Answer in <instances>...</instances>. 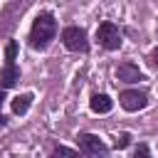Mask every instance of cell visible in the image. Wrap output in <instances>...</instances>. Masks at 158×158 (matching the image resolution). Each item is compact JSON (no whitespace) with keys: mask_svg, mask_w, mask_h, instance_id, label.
Segmentation results:
<instances>
[{"mask_svg":"<svg viewBox=\"0 0 158 158\" xmlns=\"http://www.w3.org/2000/svg\"><path fill=\"white\" fill-rule=\"evenodd\" d=\"M5 123H7V121H5V116H2V114H0V128H2V126H5Z\"/></svg>","mask_w":158,"mask_h":158,"instance_id":"obj_15","label":"cell"},{"mask_svg":"<svg viewBox=\"0 0 158 158\" xmlns=\"http://www.w3.org/2000/svg\"><path fill=\"white\" fill-rule=\"evenodd\" d=\"M96 42L104 47V49H109V52H114V49H118L121 47V30H118V25L116 22H111V20H104L99 27H96Z\"/></svg>","mask_w":158,"mask_h":158,"instance_id":"obj_2","label":"cell"},{"mask_svg":"<svg viewBox=\"0 0 158 158\" xmlns=\"http://www.w3.org/2000/svg\"><path fill=\"white\" fill-rule=\"evenodd\" d=\"M118 104H121L123 111L133 114V111H141V109L148 106V94L143 89H126V91L118 94Z\"/></svg>","mask_w":158,"mask_h":158,"instance_id":"obj_5","label":"cell"},{"mask_svg":"<svg viewBox=\"0 0 158 158\" xmlns=\"http://www.w3.org/2000/svg\"><path fill=\"white\" fill-rule=\"evenodd\" d=\"M57 156H69V158H74V156H79V151L67 148V146H54V148H52V158H57Z\"/></svg>","mask_w":158,"mask_h":158,"instance_id":"obj_10","label":"cell"},{"mask_svg":"<svg viewBox=\"0 0 158 158\" xmlns=\"http://www.w3.org/2000/svg\"><path fill=\"white\" fill-rule=\"evenodd\" d=\"M77 146H79V153H84V156H109V151H111L99 136L86 133V131H81L77 136Z\"/></svg>","mask_w":158,"mask_h":158,"instance_id":"obj_4","label":"cell"},{"mask_svg":"<svg viewBox=\"0 0 158 158\" xmlns=\"http://www.w3.org/2000/svg\"><path fill=\"white\" fill-rule=\"evenodd\" d=\"M128 143H131V133H126V131H123V133H118V138H116V143H114V146H116L118 151H123V148H128Z\"/></svg>","mask_w":158,"mask_h":158,"instance_id":"obj_11","label":"cell"},{"mask_svg":"<svg viewBox=\"0 0 158 158\" xmlns=\"http://www.w3.org/2000/svg\"><path fill=\"white\" fill-rule=\"evenodd\" d=\"M5 104V89H0V106Z\"/></svg>","mask_w":158,"mask_h":158,"instance_id":"obj_14","label":"cell"},{"mask_svg":"<svg viewBox=\"0 0 158 158\" xmlns=\"http://www.w3.org/2000/svg\"><path fill=\"white\" fill-rule=\"evenodd\" d=\"M32 94L27 91V94H20V96H15L12 99V114L15 116H22V114H27L30 111V106H32Z\"/></svg>","mask_w":158,"mask_h":158,"instance_id":"obj_9","label":"cell"},{"mask_svg":"<svg viewBox=\"0 0 158 158\" xmlns=\"http://www.w3.org/2000/svg\"><path fill=\"white\" fill-rule=\"evenodd\" d=\"M62 44L69 49V52H89V37H86V30L79 27V25H69L62 30Z\"/></svg>","mask_w":158,"mask_h":158,"instance_id":"obj_3","label":"cell"},{"mask_svg":"<svg viewBox=\"0 0 158 158\" xmlns=\"http://www.w3.org/2000/svg\"><path fill=\"white\" fill-rule=\"evenodd\" d=\"M89 106H91V111H94V114H109V111L114 109V101H111V96H109V94H91Z\"/></svg>","mask_w":158,"mask_h":158,"instance_id":"obj_8","label":"cell"},{"mask_svg":"<svg viewBox=\"0 0 158 158\" xmlns=\"http://www.w3.org/2000/svg\"><path fill=\"white\" fill-rule=\"evenodd\" d=\"M148 67H151V69H158V47L151 49V54H148Z\"/></svg>","mask_w":158,"mask_h":158,"instance_id":"obj_13","label":"cell"},{"mask_svg":"<svg viewBox=\"0 0 158 158\" xmlns=\"http://www.w3.org/2000/svg\"><path fill=\"white\" fill-rule=\"evenodd\" d=\"M57 32H59V25H57L54 15H52V12H40V15L35 17L32 27H30L27 44H30L35 52H44V49L54 42Z\"/></svg>","mask_w":158,"mask_h":158,"instance_id":"obj_1","label":"cell"},{"mask_svg":"<svg viewBox=\"0 0 158 158\" xmlns=\"http://www.w3.org/2000/svg\"><path fill=\"white\" fill-rule=\"evenodd\" d=\"M20 77H22V72H20V67L15 64V59H5V64H2V69H0V89H12V86H17Z\"/></svg>","mask_w":158,"mask_h":158,"instance_id":"obj_6","label":"cell"},{"mask_svg":"<svg viewBox=\"0 0 158 158\" xmlns=\"http://www.w3.org/2000/svg\"><path fill=\"white\" fill-rule=\"evenodd\" d=\"M116 79L123 81V84H138V81H143L146 77H143V72H141L133 62H121V64L116 67Z\"/></svg>","mask_w":158,"mask_h":158,"instance_id":"obj_7","label":"cell"},{"mask_svg":"<svg viewBox=\"0 0 158 158\" xmlns=\"http://www.w3.org/2000/svg\"><path fill=\"white\" fill-rule=\"evenodd\" d=\"M133 156H136V158H138V156H141V158H148V156H151V148H148L146 143H138V146L133 148Z\"/></svg>","mask_w":158,"mask_h":158,"instance_id":"obj_12","label":"cell"}]
</instances>
